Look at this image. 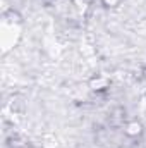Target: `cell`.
Here are the masks:
<instances>
[{
  "label": "cell",
  "mask_w": 146,
  "mask_h": 148,
  "mask_svg": "<svg viewBox=\"0 0 146 148\" xmlns=\"http://www.w3.org/2000/svg\"><path fill=\"white\" fill-rule=\"evenodd\" d=\"M141 133H143L141 122H138V121H129V122L126 124V134H127V136L136 138V136H139Z\"/></svg>",
  "instance_id": "6da1fadb"
},
{
  "label": "cell",
  "mask_w": 146,
  "mask_h": 148,
  "mask_svg": "<svg viewBox=\"0 0 146 148\" xmlns=\"http://www.w3.org/2000/svg\"><path fill=\"white\" fill-rule=\"evenodd\" d=\"M89 88H91L93 91H102V90L108 88V79H107V77H103V76L93 77V79L89 81Z\"/></svg>",
  "instance_id": "7a4b0ae2"
},
{
  "label": "cell",
  "mask_w": 146,
  "mask_h": 148,
  "mask_svg": "<svg viewBox=\"0 0 146 148\" xmlns=\"http://www.w3.org/2000/svg\"><path fill=\"white\" fill-rule=\"evenodd\" d=\"M119 2H120V0H103V3H105L107 7H115V5H119Z\"/></svg>",
  "instance_id": "3957f363"
}]
</instances>
